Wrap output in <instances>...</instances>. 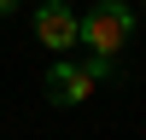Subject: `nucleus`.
<instances>
[{"mask_svg": "<svg viewBox=\"0 0 146 140\" xmlns=\"http://www.w3.org/2000/svg\"><path fill=\"white\" fill-rule=\"evenodd\" d=\"M129 35H135V12H129V0H100V6L82 12V47H88V53L117 58V53L129 47Z\"/></svg>", "mask_w": 146, "mask_h": 140, "instance_id": "f257e3e1", "label": "nucleus"}, {"mask_svg": "<svg viewBox=\"0 0 146 140\" xmlns=\"http://www.w3.org/2000/svg\"><path fill=\"white\" fill-rule=\"evenodd\" d=\"M35 41H41L47 53L82 47V12L64 6V0H41V6H35Z\"/></svg>", "mask_w": 146, "mask_h": 140, "instance_id": "f03ea898", "label": "nucleus"}, {"mask_svg": "<svg viewBox=\"0 0 146 140\" xmlns=\"http://www.w3.org/2000/svg\"><path fill=\"white\" fill-rule=\"evenodd\" d=\"M41 88H47V99H53V105H70V111H76V105L94 93V76H88L82 64H53Z\"/></svg>", "mask_w": 146, "mask_h": 140, "instance_id": "7ed1b4c3", "label": "nucleus"}, {"mask_svg": "<svg viewBox=\"0 0 146 140\" xmlns=\"http://www.w3.org/2000/svg\"><path fill=\"white\" fill-rule=\"evenodd\" d=\"M82 70H88L94 82H105V76H117V58H105V53H88V64H82Z\"/></svg>", "mask_w": 146, "mask_h": 140, "instance_id": "20e7f679", "label": "nucleus"}, {"mask_svg": "<svg viewBox=\"0 0 146 140\" xmlns=\"http://www.w3.org/2000/svg\"><path fill=\"white\" fill-rule=\"evenodd\" d=\"M18 6H23V0H0V18H6V12H18Z\"/></svg>", "mask_w": 146, "mask_h": 140, "instance_id": "39448f33", "label": "nucleus"}]
</instances>
